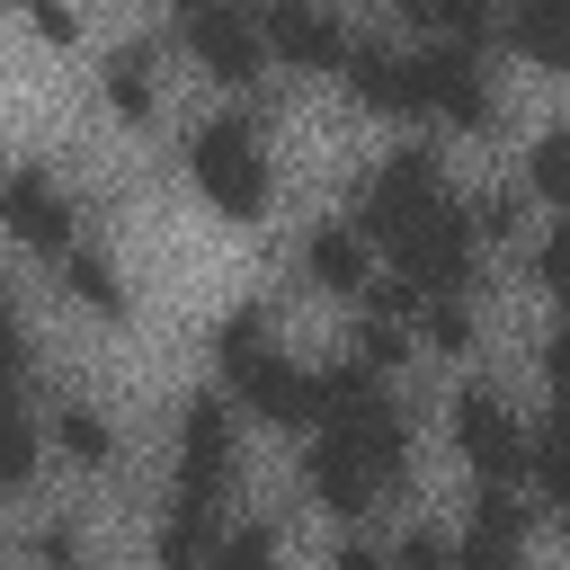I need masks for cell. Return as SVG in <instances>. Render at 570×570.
<instances>
[{
	"label": "cell",
	"mask_w": 570,
	"mask_h": 570,
	"mask_svg": "<svg viewBox=\"0 0 570 570\" xmlns=\"http://www.w3.org/2000/svg\"><path fill=\"white\" fill-rule=\"evenodd\" d=\"M36 561H45V570H89V534H80L71 517H53V525L36 534Z\"/></svg>",
	"instance_id": "23"
},
{
	"label": "cell",
	"mask_w": 570,
	"mask_h": 570,
	"mask_svg": "<svg viewBox=\"0 0 570 570\" xmlns=\"http://www.w3.org/2000/svg\"><path fill=\"white\" fill-rule=\"evenodd\" d=\"M436 205H445V178H436V151H419V142H410V151H392V160H383V169L365 178V196H356V232L392 249V240H401L410 223H428Z\"/></svg>",
	"instance_id": "2"
},
{
	"label": "cell",
	"mask_w": 570,
	"mask_h": 570,
	"mask_svg": "<svg viewBox=\"0 0 570 570\" xmlns=\"http://www.w3.org/2000/svg\"><path fill=\"white\" fill-rule=\"evenodd\" d=\"M107 107H116L125 125L151 116V45H116V53H107Z\"/></svg>",
	"instance_id": "17"
},
{
	"label": "cell",
	"mask_w": 570,
	"mask_h": 570,
	"mask_svg": "<svg viewBox=\"0 0 570 570\" xmlns=\"http://www.w3.org/2000/svg\"><path fill=\"white\" fill-rule=\"evenodd\" d=\"M392 570H454V543L419 525V534H401V552H392Z\"/></svg>",
	"instance_id": "26"
},
{
	"label": "cell",
	"mask_w": 570,
	"mask_h": 570,
	"mask_svg": "<svg viewBox=\"0 0 570 570\" xmlns=\"http://www.w3.org/2000/svg\"><path fill=\"white\" fill-rule=\"evenodd\" d=\"M534 276H543V294H561V303H570V223L534 249Z\"/></svg>",
	"instance_id": "27"
},
{
	"label": "cell",
	"mask_w": 570,
	"mask_h": 570,
	"mask_svg": "<svg viewBox=\"0 0 570 570\" xmlns=\"http://www.w3.org/2000/svg\"><path fill=\"white\" fill-rule=\"evenodd\" d=\"M9 374H27V321L0 303V383H9Z\"/></svg>",
	"instance_id": "30"
},
{
	"label": "cell",
	"mask_w": 570,
	"mask_h": 570,
	"mask_svg": "<svg viewBox=\"0 0 570 570\" xmlns=\"http://www.w3.org/2000/svg\"><path fill=\"white\" fill-rule=\"evenodd\" d=\"M454 445H463V463H472L481 481H517V472L534 463L517 410H508L490 383H463V392H454Z\"/></svg>",
	"instance_id": "3"
},
{
	"label": "cell",
	"mask_w": 570,
	"mask_h": 570,
	"mask_svg": "<svg viewBox=\"0 0 570 570\" xmlns=\"http://www.w3.org/2000/svg\"><path fill=\"white\" fill-rule=\"evenodd\" d=\"M151 552H160V570H214V525H205V499H178Z\"/></svg>",
	"instance_id": "14"
},
{
	"label": "cell",
	"mask_w": 570,
	"mask_h": 570,
	"mask_svg": "<svg viewBox=\"0 0 570 570\" xmlns=\"http://www.w3.org/2000/svg\"><path fill=\"white\" fill-rule=\"evenodd\" d=\"M187 45H196V62H205L214 80H232V89H249V80L267 71V36H258V18L232 9V0H196V9H187Z\"/></svg>",
	"instance_id": "6"
},
{
	"label": "cell",
	"mask_w": 570,
	"mask_h": 570,
	"mask_svg": "<svg viewBox=\"0 0 570 570\" xmlns=\"http://www.w3.org/2000/svg\"><path fill=\"white\" fill-rule=\"evenodd\" d=\"M223 481H232V410L205 392L178 419V499H214Z\"/></svg>",
	"instance_id": "8"
},
{
	"label": "cell",
	"mask_w": 570,
	"mask_h": 570,
	"mask_svg": "<svg viewBox=\"0 0 570 570\" xmlns=\"http://www.w3.org/2000/svg\"><path fill=\"white\" fill-rule=\"evenodd\" d=\"M508 45L543 71H570V0H517L508 9Z\"/></svg>",
	"instance_id": "13"
},
{
	"label": "cell",
	"mask_w": 570,
	"mask_h": 570,
	"mask_svg": "<svg viewBox=\"0 0 570 570\" xmlns=\"http://www.w3.org/2000/svg\"><path fill=\"white\" fill-rule=\"evenodd\" d=\"M53 436H62V454H71V463H107V454H116V436H107V419H98L89 401H62Z\"/></svg>",
	"instance_id": "18"
},
{
	"label": "cell",
	"mask_w": 570,
	"mask_h": 570,
	"mask_svg": "<svg viewBox=\"0 0 570 570\" xmlns=\"http://www.w3.org/2000/svg\"><path fill=\"white\" fill-rule=\"evenodd\" d=\"M0 223H9L27 249H53V258L71 249V196H62L45 169H9V178H0Z\"/></svg>",
	"instance_id": "9"
},
{
	"label": "cell",
	"mask_w": 570,
	"mask_h": 570,
	"mask_svg": "<svg viewBox=\"0 0 570 570\" xmlns=\"http://www.w3.org/2000/svg\"><path fill=\"white\" fill-rule=\"evenodd\" d=\"M27 27H36L45 45H71V27H80V18H71V0H27Z\"/></svg>",
	"instance_id": "29"
},
{
	"label": "cell",
	"mask_w": 570,
	"mask_h": 570,
	"mask_svg": "<svg viewBox=\"0 0 570 570\" xmlns=\"http://www.w3.org/2000/svg\"><path fill=\"white\" fill-rule=\"evenodd\" d=\"M258 36L285 53V71H338L347 62V27L321 0H267L258 9Z\"/></svg>",
	"instance_id": "7"
},
{
	"label": "cell",
	"mask_w": 570,
	"mask_h": 570,
	"mask_svg": "<svg viewBox=\"0 0 570 570\" xmlns=\"http://www.w3.org/2000/svg\"><path fill=\"white\" fill-rule=\"evenodd\" d=\"M338 570H392V561H383L374 543H338Z\"/></svg>",
	"instance_id": "32"
},
{
	"label": "cell",
	"mask_w": 570,
	"mask_h": 570,
	"mask_svg": "<svg viewBox=\"0 0 570 570\" xmlns=\"http://www.w3.org/2000/svg\"><path fill=\"white\" fill-rule=\"evenodd\" d=\"M62 294H71V303H89L98 321H116V312H125V285H116V267H107L98 249H80V240L62 249Z\"/></svg>",
	"instance_id": "16"
},
{
	"label": "cell",
	"mask_w": 570,
	"mask_h": 570,
	"mask_svg": "<svg viewBox=\"0 0 570 570\" xmlns=\"http://www.w3.org/2000/svg\"><path fill=\"white\" fill-rule=\"evenodd\" d=\"M178 9H196V0H178Z\"/></svg>",
	"instance_id": "34"
},
{
	"label": "cell",
	"mask_w": 570,
	"mask_h": 570,
	"mask_svg": "<svg viewBox=\"0 0 570 570\" xmlns=\"http://www.w3.org/2000/svg\"><path fill=\"white\" fill-rule=\"evenodd\" d=\"M36 472V428H27V410L9 401V383H0V490H18Z\"/></svg>",
	"instance_id": "19"
},
{
	"label": "cell",
	"mask_w": 570,
	"mask_h": 570,
	"mask_svg": "<svg viewBox=\"0 0 570 570\" xmlns=\"http://www.w3.org/2000/svg\"><path fill=\"white\" fill-rule=\"evenodd\" d=\"M232 383H240V401H249L258 419H276V428H312V410H321V401H312V374H303V365H285L276 347L240 356V365H232Z\"/></svg>",
	"instance_id": "11"
},
{
	"label": "cell",
	"mask_w": 570,
	"mask_h": 570,
	"mask_svg": "<svg viewBox=\"0 0 570 570\" xmlns=\"http://www.w3.org/2000/svg\"><path fill=\"white\" fill-rule=\"evenodd\" d=\"M338 80H347L356 107H374V116H410V53H392V45H347Z\"/></svg>",
	"instance_id": "12"
},
{
	"label": "cell",
	"mask_w": 570,
	"mask_h": 570,
	"mask_svg": "<svg viewBox=\"0 0 570 570\" xmlns=\"http://www.w3.org/2000/svg\"><path fill=\"white\" fill-rule=\"evenodd\" d=\"M543 374H552V392H561V410H570V330L543 347Z\"/></svg>",
	"instance_id": "31"
},
{
	"label": "cell",
	"mask_w": 570,
	"mask_h": 570,
	"mask_svg": "<svg viewBox=\"0 0 570 570\" xmlns=\"http://www.w3.org/2000/svg\"><path fill=\"white\" fill-rule=\"evenodd\" d=\"M187 178L205 187V205L223 223H258L267 214V151L249 125H196L187 134Z\"/></svg>",
	"instance_id": "1"
},
{
	"label": "cell",
	"mask_w": 570,
	"mask_h": 570,
	"mask_svg": "<svg viewBox=\"0 0 570 570\" xmlns=\"http://www.w3.org/2000/svg\"><path fill=\"white\" fill-rule=\"evenodd\" d=\"M214 570H276V543H267V525H240V534H223V543H214Z\"/></svg>",
	"instance_id": "24"
},
{
	"label": "cell",
	"mask_w": 570,
	"mask_h": 570,
	"mask_svg": "<svg viewBox=\"0 0 570 570\" xmlns=\"http://www.w3.org/2000/svg\"><path fill=\"white\" fill-rule=\"evenodd\" d=\"M303 258H312V276H321L330 294H356V285H365V232H356V223L312 232V249H303Z\"/></svg>",
	"instance_id": "15"
},
{
	"label": "cell",
	"mask_w": 570,
	"mask_h": 570,
	"mask_svg": "<svg viewBox=\"0 0 570 570\" xmlns=\"http://www.w3.org/2000/svg\"><path fill=\"white\" fill-rule=\"evenodd\" d=\"M463 214H472L481 240H508V232H517V196H481V205H463Z\"/></svg>",
	"instance_id": "28"
},
{
	"label": "cell",
	"mask_w": 570,
	"mask_h": 570,
	"mask_svg": "<svg viewBox=\"0 0 570 570\" xmlns=\"http://www.w3.org/2000/svg\"><path fill=\"white\" fill-rule=\"evenodd\" d=\"M454 570H525V499H508L499 481L472 499V525L454 543Z\"/></svg>",
	"instance_id": "10"
},
{
	"label": "cell",
	"mask_w": 570,
	"mask_h": 570,
	"mask_svg": "<svg viewBox=\"0 0 570 570\" xmlns=\"http://www.w3.org/2000/svg\"><path fill=\"white\" fill-rule=\"evenodd\" d=\"M525 178H534V196H552V205H570V125H552L534 151H525Z\"/></svg>",
	"instance_id": "20"
},
{
	"label": "cell",
	"mask_w": 570,
	"mask_h": 570,
	"mask_svg": "<svg viewBox=\"0 0 570 570\" xmlns=\"http://www.w3.org/2000/svg\"><path fill=\"white\" fill-rule=\"evenodd\" d=\"M258 347H267V321H258V312H232V321L214 330V356H223V374H232L240 356H258Z\"/></svg>",
	"instance_id": "25"
},
{
	"label": "cell",
	"mask_w": 570,
	"mask_h": 570,
	"mask_svg": "<svg viewBox=\"0 0 570 570\" xmlns=\"http://www.w3.org/2000/svg\"><path fill=\"white\" fill-rule=\"evenodd\" d=\"M445 116V125H490V80L472 45H428L410 53V116Z\"/></svg>",
	"instance_id": "4"
},
{
	"label": "cell",
	"mask_w": 570,
	"mask_h": 570,
	"mask_svg": "<svg viewBox=\"0 0 570 570\" xmlns=\"http://www.w3.org/2000/svg\"><path fill=\"white\" fill-rule=\"evenodd\" d=\"M534 472H543V490H552L561 517H570V410H552V428H543V445H534Z\"/></svg>",
	"instance_id": "21"
},
{
	"label": "cell",
	"mask_w": 570,
	"mask_h": 570,
	"mask_svg": "<svg viewBox=\"0 0 570 570\" xmlns=\"http://www.w3.org/2000/svg\"><path fill=\"white\" fill-rule=\"evenodd\" d=\"M472 249H481V232H472L463 205H436L428 223H410V232L392 240V258H401V276H410L419 294H454V285L472 276Z\"/></svg>",
	"instance_id": "5"
},
{
	"label": "cell",
	"mask_w": 570,
	"mask_h": 570,
	"mask_svg": "<svg viewBox=\"0 0 570 570\" xmlns=\"http://www.w3.org/2000/svg\"><path fill=\"white\" fill-rule=\"evenodd\" d=\"M419 330H428V347H436V356H463V347H472V312H463L454 294H436V303L419 312Z\"/></svg>",
	"instance_id": "22"
},
{
	"label": "cell",
	"mask_w": 570,
	"mask_h": 570,
	"mask_svg": "<svg viewBox=\"0 0 570 570\" xmlns=\"http://www.w3.org/2000/svg\"><path fill=\"white\" fill-rule=\"evenodd\" d=\"M0 543H9V525H0Z\"/></svg>",
	"instance_id": "33"
}]
</instances>
